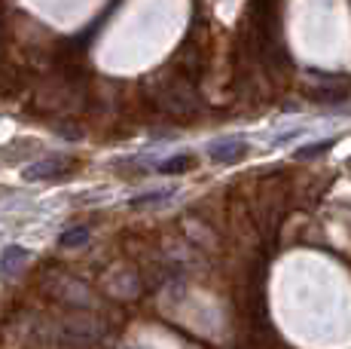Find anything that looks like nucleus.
I'll return each instance as SVG.
<instances>
[{
	"mask_svg": "<svg viewBox=\"0 0 351 349\" xmlns=\"http://www.w3.org/2000/svg\"><path fill=\"white\" fill-rule=\"evenodd\" d=\"M195 166V159L193 157H171V163H162L159 166V172H165V174H178V172H186V169H193Z\"/></svg>",
	"mask_w": 351,
	"mask_h": 349,
	"instance_id": "nucleus-4",
	"label": "nucleus"
},
{
	"mask_svg": "<svg viewBox=\"0 0 351 349\" xmlns=\"http://www.w3.org/2000/svg\"><path fill=\"white\" fill-rule=\"evenodd\" d=\"M86 243H89V230H86V227H71V230L62 233L64 248H77V245H86Z\"/></svg>",
	"mask_w": 351,
	"mask_h": 349,
	"instance_id": "nucleus-3",
	"label": "nucleus"
},
{
	"mask_svg": "<svg viewBox=\"0 0 351 349\" xmlns=\"http://www.w3.org/2000/svg\"><path fill=\"white\" fill-rule=\"evenodd\" d=\"M22 258H25L22 248H10V251H6V260H3V270H10V267H19V264H22Z\"/></svg>",
	"mask_w": 351,
	"mask_h": 349,
	"instance_id": "nucleus-5",
	"label": "nucleus"
},
{
	"mask_svg": "<svg viewBox=\"0 0 351 349\" xmlns=\"http://www.w3.org/2000/svg\"><path fill=\"white\" fill-rule=\"evenodd\" d=\"M71 169V159L67 157H52V159H40V163H34L25 169V178L28 181H46V178H58V174H64Z\"/></svg>",
	"mask_w": 351,
	"mask_h": 349,
	"instance_id": "nucleus-1",
	"label": "nucleus"
},
{
	"mask_svg": "<svg viewBox=\"0 0 351 349\" xmlns=\"http://www.w3.org/2000/svg\"><path fill=\"white\" fill-rule=\"evenodd\" d=\"M208 153H211L214 163H235V159H241L247 153V144L241 138H223V141H214L208 147Z\"/></svg>",
	"mask_w": 351,
	"mask_h": 349,
	"instance_id": "nucleus-2",
	"label": "nucleus"
}]
</instances>
